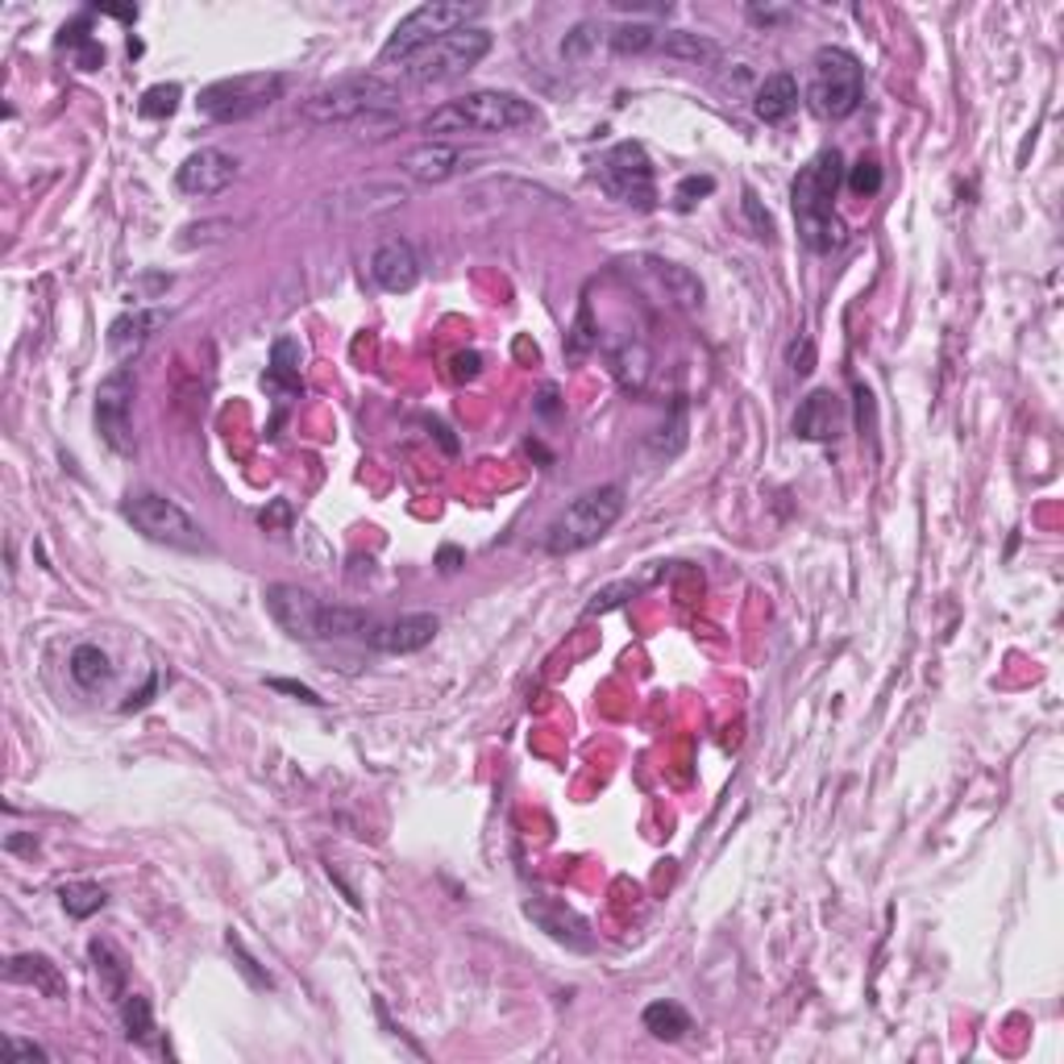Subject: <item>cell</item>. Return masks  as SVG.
Segmentation results:
<instances>
[{
	"label": "cell",
	"mask_w": 1064,
	"mask_h": 1064,
	"mask_svg": "<svg viewBox=\"0 0 1064 1064\" xmlns=\"http://www.w3.org/2000/svg\"><path fill=\"white\" fill-rule=\"evenodd\" d=\"M841 179H844L841 150H819L816 158L798 171V179H794L791 188L798 238H803V246L816 249V254H832V249L844 246V225L836 217Z\"/></svg>",
	"instance_id": "1"
},
{
	"label": "cell",
	"mask_w": 1064,
	"mask_h": 1064,
	"mask_svg": "<svg viewBox=\"0 0 1064 1064\" xmlns=\"http://www.w3.org/2000/svg\"><path fill=\"white\" fill-rule=\"evenodd\" d=\"M399 104V84L383 79V75H354V79H337L324 84L317 92L299 100V113L317 125H374L379 117H392Z\"/></svg>",
	"instance_id": "2"
},
{
	"label": "cell",
	"mask_w": 1064,
	"mask_h": 1064,
	"mask_svg": "<svg viewBox=\"0 0 1064 1064\" xmlns=\"http://www.w3.org/2000/svg\"><path fill=\"white\" fill-rule=\"evenodd\" d=\"M537 121L533 100L499 88H478L466 97L449 100L424 117V133H512L521 125Z\"/></svg>",
	"instance_id": "3"
},
{
	"label": "cell",
	"mask_w": 1064,
	"mask_h": 1064,
	"mask_svg": "<svg viewBox=\"0 0 1064 1064\" xmlns=\"http://www.w3.org/2000/svg\"><path fill=\"white\" fill-rule=\"evenodd\" d=\"M619 516H624V487L619 483L591 487L574 503H566V512H557V521L544 528V553L566 557L578 549H591L616 528Z\"/></svg>",
	"instance_id": "4"
},
{
	"label": "cell",
	"mask_w": 1064,
	"mask_h": 1064,
	"mask_svg": "<svg viewBox=\"0 0 1064 1064\" xmlns=\"http://www.w3.org/2000/svg\"><path fill=\"white\" fill-rule=\"evenodd\" d=\"M811 108L828 121H844L866 100V67L853 50L819 47L811 59Z\"/></svg>",
	"instance_id": "5"
},
{
	"label": "cell",
	"mask_w": 1064,
	"mask_h": 1064,
	"mask_svg": "<svg viewBox=\"0 0 1064 1064\" xmlns=\"http://www.w3.org/2000/svg\"><path fill=\"white\" fill-rule=\"evenodd\" d=\"M491 50V34L478 29V25H466V29H453L446 38H437L433 47L416 50L408 63H399V84H449L458 75H466L471 67H478Z\"/></svg>",
	"instance_id": "6"
},
{
	"label": "cell",
	"mask_w": 1064,
	"mask_h": 1064,
	"mask_svg": "<svg viewBox=\"0 0 1064 1064\" xmlns=\"http://www.w3.org/2000/svg\"><path fill=\"white\" fill-rule=\"evenodd\" d=\"M474 17V4H453V0H428L421 9H412L403 22L392 29V38L379 50V67H396L408 63L416 50L433 47L437 38H446L453 29H466Z\"/></svg>",
	"instance_id": "7"
},
{
	"label": "cell",
	"mask_w": 1064,
	"mask_h": 1064,
	"mask_svg": "<svg viewBox=\"0 0 1064 1064\" xmlns=\"http://www.w3.org/2000/svg\"><path fill=\"white\" fill-rule=\"evenodd\" d=\"M121 516L146 541L154 544H167V549H183V553H200V549H208V537H204V528H200L175 499L167 496H154V491H138V496H125L121 503Z\"/></svg>",
	"instance_id": "8"
},
{
	"label": "cell",
	"mask_w": 1064,
	"mask_h": 1064,
	"mask_svg": "<svg viewBox=\"0 0 1064 1064\" xmlns=\"http://www.w3.org/2000/svg\"><path fill=\"white\" fill-rule=\"evenodd\" d=\"M279 97H283V75L249 72V75H233V79H217V84L200 88L196 108H200V117L229 125V121H246L254 113L271 108Z\"/></svg>",
	"instance_id": "9"
},
{
	"label": "cell",
	"mask_w": 1064,
	"mask_h": 1064,
	"mask_svg": "<svg viewBox=\"0 0 1064 1064\" xmlns=\"http://www.w3.org/2000/svg\"><path fill=\"white\" fill-rule=\"evenodd\" d=\"M594 179H599V188L607 196L637 208V213L657 208V175H653V163H649L641 142H619V146L607 150L599 158Z\"/></svg>",
	"instance_id": "10"
},
{
	"label": "cell",
	"mask_w": 1064,
	"mask_h": 1064,
	"mask_svg": "<svg viewBox=\"0 0 1064 1064\" xmlns=\"http://www.w3.org/2000/svg\"><path fill=\"white\" fill-rule=\"evenodd\" d=\"M133 392H138V379L129 367H117L100 383L97 392V428L104 437V446L113 453L129 458L138 441H133Z\"/></svg>",
	"instance_id": "11"
},
{
	"label": "cell",
	"mask_w": 1064,
	"mask_h": 1064,
	"mask_svg": "<svg viewBox=\"0 0 1064 1064\" xmlns=\"http://www.w3.org/2000/svg\"><path fill=\"white\" fill-rule=\"evenodd\" d=\"M262 603L271 619L292 637V641H321V612L324 603L312 591H304L296 582H271L262 591Z\"/></svg>",
	"instance_id": "12"
},
{
	"label": "cell",
	"mask_w": 1064,
	"mask_h": 1064,
	"mask_svg": "<svg viewBox=\"0 0 1064 1064\" xmlns=\"http://www.w3.org/2000/svg\"><path fill=\"white\" fill-rule=\"evenodd\" d=\"M238 179V158L233 154H225V150H196V154H188L183 163H179V171H175V183H179V192L183 196H221L225 188Z\"/></svg>",
	"instance_id": "13"
},
{
	"label": "cell",
	"mask_w": 1064,
	"mask_h": 1064,
	"mask_svg": "<svg viewBox=\"0 0 1064 1064\" xmlns=\"http://www.w3.org/2000/svg\"><path fill=\"white\" fill-rule=\"evenodd\" d=\"M524 915L533 919L549 940L566 944L574 952H591L594 948V936H591V927H587V919L578 915V911H569L566 902H557V898H528V902H524Z\"/></svg>",
	"instance_id": "14"
},
{
	"label": "cell",
	"mask_w": 1064,
	"mask_h": 1064,
	"mask_svg": "<svg viewBox=\"0 0 1064 1064\" xmlns=\"http://www.w3.org/2000/svg\"><path fill=\"white\" fill-rule=\"evenodd\" d=\"M441 628V619L433 612H412V616L387 619V624H371L367 628V644L379 649V653H421L433 644Z\"/></svg>",
	"instance_id": "15"
},
{
	"label": "cell",
	"mask_w": 1064,
	"mask_h": 1064,
	"mask_svg": "<svg viewBox=\"0 0 1064 1064\" xmlns=\"http://www.w3.org/2000/svg\"><path fill=\"white\" fill-rule=\"evenodd\" d=\"M371 279L383 287V292H392V296L412 292V287L421 283V258H416L412 242H408V238H387V242L371 254Z\"/></svg>",
	"instance_id": "16"
},
{
	"label": "cell",
	"mask_w": 1064,
	"mask_h": 1064,
	"mask_svg": "<svg viewBox=\"0 0 1064 1064\" xmlns=\"http://www.w3.org/2000/svg\"><path fill=\"white\" fill-rule=\"evenodd\" d=\"M844 399L836 392H828V387H819L811 396L798 403V412H794V433L803 437V441H836L844 433Z\"/></svg>",
	"instance_id": "17"
},
{
	"label": "cell",
	"mask_w": 1064,
	"mask_h": 1064,
	"mask_svg": "<svg viewBox=\"0 0 1064 1064\" xmlns=\"http://www.w3.org/2000/svg\"><path fill=\"white\" fill-rule=\"evenodd\" d=\"M466 167V154L453 146V142H421L416 150H408L403 158H399V171L408 175V179H416V183H449L453 175Z\"/></svg>",
	"instance_id": "18"
},
{
	"label": "cell",
	"mask_w": 1064,
	"mask_h": 1064,
	"mask_svg": "<svg viewBox=\"0 0 1064 1064\" xmlns=\"http://www.w3.org/2000/svg\"><path fill=\"white\" fill-rule=\"evenodd\" d=\"M163 321H167L163 308H133V312L117 317V321L108 324V349H113V358H117V362H129L138 349L146 346L150 333H154Z\"/></svg>",
	"instance_id": "19"
},
{
	"label": "cell",
	"mask_w": 1064,
	"mask_h": 1064,
	"mask_svg": "<svg viewBox=\"0 0 1064 1064\" xmlns=\"http://www.w3.org/2000/svg\"><path fill=\"white\" fill-rule=\"evenodd\" d=\"M4 973H9V982L34 986V990L42 994V998H50V1002H63V998H67V977H63V969L54 965L50 957H42V952H17Z\"/></svg>",
	"instance_id": "20"
},
{
	"label": "cell",
	"mask_w": 1064,
	"mask_h": 1064,
	"mask_svg": "<svg viewBox=\"0 0 1064 1064\" xmlns=\"http://www.w3.org/2000/svg\"><path fill=\"white\" fill-rule=\"evenodd\" d=\"M798 108V79L791 72H773L766 75V84L757 88L753 97V113L766 125H782Z\"/></svg>",
	"instance_id": "21"
},
{
	"label": "cell",
	"mask_w": 1064,
	"mask_h": 1064,
	"mask_svg": "<svg viewBox=\"0 0 1064 1064\" xmlns=\"http://www.w3.org/2000/svg\"><path fill=\"white\" fill-rule=\"evenodd\" d=\"M653 54H669V59H682V63H698V67H716L719 63V42L703 38V34H691V29H662L657 38V50Z\"/></svg>",
	"instance_id": "22"
},
{
	"label": "cell",
	"mask_w": 1064,
	"mask_h": 1064,
	"mask_svg": "<svg viewBox=\"0 0 1064 1064\" xmlns=\"http://www.w3.org/2000/svg\"><path fill=\"white\" fill-rule=\"evenodd\" d=\"M644 1031L653 1036V1040H682L687 1031H691V1015H687V1007H678V1002H653V1007H644Z\"/></svg>",
	"instance_id": "23"
},
{
	"label": "cell",
	"mask_w": 1064,
	"mask_h": 1064,
	"mask_svg": "<svg viewBox=\"0 0 1064 1064\" xmlns=\"http://www.w3.org/2000/svg\"><path fill=\"white\" fill-rule=\"evenodd\" d=\"M59 47L72 50V59L79 72H97V67H104V47L88 34V17H79L75 25H63Z\"/></svg>",
	"instance_id": "24"
},
{
	"label": "cell",
	"mask_w": 1064,
	"mask_h": 1064,
	"mask_svg": "<svg viewBox=\"0 0 1064 1064\" xmlns=\"http://www.w3.org/2000/svg\"><path fill=\"white\" fill-rule=\"evenodd\" d=\"M72 678L84 691H100L108 678H113V662L100 653L97 644H79L72 653Z\"/></svg>",
	"instance_id": "25"
},
{
	"label": "cell",
	"mask_w": 1064,
	"mask_h": 1064,
	"mask_svg": "<svg viewBox=\"0 0 1064 1064\" xmlns=\"http://www.w3.org/2000/svg\"><path fill=\"white\" fill-rule=\"evenodd\" d=\"M267 383H274V387H287V392H304V383H299V346L292 342V337H279V342H274Z\"/></svg>",
	"instance_id": "26"
},
{
	"label": "cell",
	"mask_w": 1064,
	"mask_h": 1064,
	"mask_svg": "<svg viewBox=\"0 0 1064 1064\" xmlns=\"http://www.w3.org/2000/svg\"><path fill=\"white\" fill-rule=\"evenodd\" d=\"M657 38H662V29H657V25H644V22H624L607 34V42H612L616 54H653V50H657Z\"/></svg>",
	"instance_id": "27"
},
{
	"label": "cell",
	"mask_w": 1064,
	"mask_h": 1064,
	"mask_svg": "<svg viewBox=\"0 0 1064 1064\" xmlns=\"http://www.w3.org/2000/svg\"><path fill=\"white\" fill-rule=\"evenodd\" d=\"M121 1023H125V1036H129L133 1043L154 1040V1007H150L146 994H125V998H121Z\"/></svg>",
	"instance_id": "28"
},
{
	"label": "cell",
	"mask_w": 1064,
	"mask_h": 1064,
	"mask_svg": "<svg viewBox=\"0 0 1064 1064\" xmlns=\"http://www.w3.org/2000/svg\"><path fill=\"white\" fill-rule=\"evenodd\" d=\"M371 616L362 607H324L321 612V641L333 637H367Z\"/></svg>",
	"instance_id": "29"
},
{
	"label": "cell",
	"mask_w": 1064,
	"mask_h": 1064,
	"mask_svg": "<svg viewBox=\"0 0 1064 1064\" xmlns=\"http://www.w3.org/2000/svg\"><path fill=\"white\" fill-rule=\"evenodd\" d=\"M59 902H63V911L72 919H88L108 902V894L100 890L97 882H67V886L59 890Z\"/></svg>",
	"instance_id": "30"
},
{
	"label": "cell",
	"mask_w": 1064,
	"mask_h": 1064,
	"mask_svg": "<svg viewBox=\"0 0 1064 1064\" xmlns=\"http://www.w3.org/2000/svg\"><path fill=\"white\" fill-rule=\"evenodd\" d=\"M92 961H97V973H100V986L113 994V998H125V961L113 952V944L104 940H92Z\"/></svg>",
	"instance_id": "31"
},
{
	"label": "cell",
	"mask_w": 1064,
	"mask_h": 1064,
	"mask_svg": "<svg viewBox=\"0 0 1064 1064\" xmlns=\"http://www.w3.org/2000/svg\"><path fill=\"white\" fill-rule=\"evenodd\" d=\"M179 84H154V88H146L142 92V100H138V113L142 117H150V121H163V117H171L175 108H179Z\"/></svg>",
	"instance_id": "32"
},
{
	"label": "cell",
	"mask_w": 1064,
	"mask_h": 1064,
	"mask_svg": "<svg viewBox=\"0 0 1064 1064\" xmlns=\"http://www.w3.org/2000/svg\"><path fill=\"white\" fill-rule=\"evenodd\" d=\"M594 346H599V329H594V321H591V304H582V308H578V321L569 329L566 354L578 362V358H587Z\"/></svg>",
	"instance_id": "33"
},
{
	"label": "cell",
	"mask_w": 1064,
	"mask_h": 1064,
	"mask_svg": "<svg viewBox=\"0 0 1064 1064\" xmlns=\"http://www.w3.org/2000/svg\"><path fill=\"white\" fill-rule=\"evenodd\" d=\"M225 944H229V952H233V961H238V969H242V977H246L249 986H254V990H271V977H267V973L258 969V961H254V957L246 952L242 936H238V932H229V936H225Z\"/></svg>",
	"instance_id": "34"
},
{
	"label": "cell",
	"mask_w": 1064,
	"mask_h": 1064,
	"mask_svg": "<svg viewBox=\"0 0 1064 1064\" xmlns=\"http://www.w3.org/2000/svg\"><path fill=\"white\" fill-rule=\"evenodd\" d=\"M848 188L857 196H877L882 192V167L873 158H857V167L848 171Z\"/></svg>",
	"instance_id": "35"
},
{
	"label": "cell",
	"mask_w": 1064,
	"mask_h": 1064,
	"mask_svg": "<svg viewBox=\"0 0 1064 1064\" xmlns=\"http://www.w3.org/2000/svg\"><path fill=\"white\" fill-rule=\"evenodd\" d=\"M716 192V179L712 175H687L682 183H678V192H674V200H678V208L687 213V208H694L698 200L703 196H712Z\"/></svg>",
	"instance_id": "36"
},
{
	"label": "cell",
	"mask_w": 1064,
	"mask_h": 1064,
	"mask_svg": "<svg viewBox=\"0 0 1064 1064\" xmlns=\"http://www.w3.org/2000/svg\"><path fill=\"white\" fill-rule=\"evenodd\" d=\"M641 591V582H616V587H603V591L594 594L591 603H587V616H599V612H612V607H619L628 594H637Z\"/></svg>",
	"instance_id": "37"
},
{
	"label": "cell",
	"mask_w": 1064,
	"mask_h": 1064,
	"mask_svg": "<svg viewBox=\"0 0 1064 1064\" xmlns=\"http://www.w3.org/2000/svg\"><path fill=\"white\" fill-rule=\"evenodd\" d=\"M744 217L753 225V238H761V242H773V221H769V213L761 208V200L753 188H744Z\"/></svg>",
	"instance_id": "38"
},
{
	"label": "cell",
	"mask_w": 1064,
	"mask_h": 1064,
	"mask_svg": "<svg viewBox=\"0 0 1064 1064\" xmlns=\"http://www.w3.org/2000/svg\"><path fill=\"white\" fill-rule=\"evenodd\" d=\"M594 34H599V29H594L591 22H582L574 34H566V42H562V59H582V54L591 50Z\"/></svg>",
	"instance_id": "39"
},
{
	"label": "cell",
	"mask_w": 1064,
	"mask_h": 1064,
	"mask_svg": "<svg viewBox=\"0 0 1064 1064\" xmlns=\"http://www.w3.org/2000/svg\"><path fill=\"white\" fill-rule=\"evenodd\" d=\"M267 687H271V691H279V694H292V698L308 703V707H321V703H324L317 691H308V687H299V682H287V678H267Z\"/></svg>",
	"instance_id": "40"
},
{
	"label": "cell",
	"mask_w": 1064,
	"mask_h": 1064,
	"mask_svg": "<svg viewBox=\"0 0 1064 1064\" xmlns=\"http://www.w3.org/2000/svg\"><path fill=\"white\" fill-rule=\"evenodd\" d=\"M791 367H794V374H811V371H816V346H811L807 337L791 346Z\"/></svg>",
	"instance_id": "41"
},
{
	"label": "cell",
	"mask_w": 1064,
	"mask_h": 1064,
	"mask_svg": "<svg viewBox=\"0 0 1064 1064\" xmlns=\"http://www.w3.org/2000/svg\"><path fill=\"white\" fill-rule=\"evenodd\" d=\"M4 1052H9V1056H22V1061H50L47 1048H38V1043H29V1040H17V1036L4 1040Z\"/></svg>",
	"instance_id": "42"
},
{
	"label": "cell",
	"mask_w": 1064,
	"mask_h": 1064,
	"mask_svg": "<svg viewBox=\"0 0 1064 1064\" xmlns=\"http://www.w3.org/2000/svg\"><path fill=\"white\" fill-rule=\"evenodd\" d=\"M478 362H483V358H478L474 349L471 354H458V358H453V379H458V383H462V379H474V374H478Z\"/></svg>",
	"instance_id": "43"
},
{
	"label": "cell",
	"mask_w": 1064,
	"mask_h": 1064,
	"mask_svg": "<svg viewBox=\"0 0 1064 1064\" xmlns=\"http://www.w3.org/2000/svg\"><path fill=\"white\" fill-rule=\"evenodd\" d=\"M748 17L757 25H778V22H791V9H748Z\"/></svg>",
	"instance_id": "44"
},
{
	"label": "cell",
	"mask_w": 1064,
	"mask_h": 1064,
	"mask_svg": "<svg viewBox=\"0 0 1064 1064\" xmlns=\"http://www.w3.org/2000/svg\"><path fill=\"white\" fill-rule=\"evenodd\" d=\"M287 516H292V512H287V503L279 499V503H274L271 512H262L258 521H262V528H274V524H283V521H287Z\"/></svg>",
	"instance_id": "45"
},
{
	"label": "cell",
	"mask_w": 1064,
	"mask_h": 1064,
	"mask_svg": "<svg viewBox=\"0 0 1064 1064\" xmlns=\"http://www.w3.org/2000/svg\"><path fill=\"white\" fill-rule=\"evenodd\" d=\"M437 562H441V569H446V574H453V569L462 566V549H453V544H446V549L437 553Z\"/></svg>",
	"instance_id": "46"
},
{
	"label": "cell",
	"mask_w": 1064,
	"mask_h": 1064,
	"mask_svg": "<svg viewBox=\"0 0 1064 1064\" xmlns=\"http://www.w3.org/2000/svg\"><path fill=\"white\" fill-rule=\"evenodd\" d=\"M4 848H9V853H34L38 841H34V836H17V832H13V836L4 841Z\"/></svg>",
	"instance_id": "47"
},
{
	"label": "cell",
	"mask_w": 1064,
	"mask_h": 1064,
	"mask_svg": "<svg viewBox=\"0 0 1064 1064\" xmlns=\"http://www.w3.org/2000/svg\"><path fill=\"white\" fill-rule=\"evenodd\" d=\"M553 399H557V392H553V387H544V392H541V403H537L544 416H553V412H557V403H553Z\"/></svg>",
	"instance_id": "48"
}]
</instances>
